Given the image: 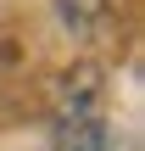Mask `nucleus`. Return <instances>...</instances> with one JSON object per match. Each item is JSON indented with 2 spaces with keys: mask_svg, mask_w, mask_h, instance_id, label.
<instances>
[{
  "mask_svg": "<svg viewBox=\"0 0 145 151\" xmlns=\"http://www.w3.org/2000/svg\"><path fill=\"white\" fill-rule=\"evenodd\" d=\"M101 67L95 62H78L56 78V123H89L101 118Z\"/></svg>",
  "mask_w": 145,
  "mask_h": 151,
  "instance_id": "f257e3e1",
  "label": "nucleus"
},
{
  "mask_svg": "<svg viewBox=\"0 0 145 151\" xmlns=\"http://www.w3.org/2000/svg\"><path fill=\"white\" fill-rule=\"evenodd\" d=\"M50 151H123V146L112 140V129L101 118H89V123H61L56 140H50Z\"/></svg>",
  "mask_w": 145,
  "mask_h": 151,
  "instance_id": "f03ea898",
  "label": "nucleus"
},
{
  "mask_svg": "<svg viewBox=\"0 0 145 151\" xmlns=\"http://www.w3.org/2000/svg\"><path fill=\"white\" fill-rule=\"evenodd\" d=\"M106 6H112V0H56L61 22H67V28H78V34H84V28H95V22L106 17Z\"/></svg>",
  "mask_w": 145,
  "mask_h": 151,
  "instance_id": "7ed1b4c3",
  "label": "nucleus"
}]
</instances>
